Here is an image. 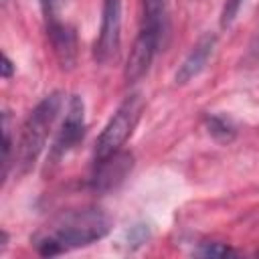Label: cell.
<instances>
[{
  "label": "cell",
  "instance_id": "1",
  "mask_svg": "<svg viewBox=\"0 0 259 259\" xmlns=\"http://www.w3.org/2000/svg\"><path fill=\"white\" fill-rule=\"evenodd\" d=\"M111 229V221L99 208H83L65 214V219L55 225L47 235H38L34 245L40 255L53 257L75 247L91 245L103 239Z\"/></svg>",
  "mask_w": 259,
  "mask_h": 259
},
{
  "label": "cell",
  "instance_id": "2",
  "mask_svg": "<svg viewBox=\"0 0 259 259\" xmlns=\"http://www.w3.org/2000/svg\"><path fill=\"white\" fill-rule=\"evenodd\" d=\"M61 107H63V93L55 91L47 95L42 101H38L36 107L24 119L20 138L16 144V154H14V166L18 174H26L34 166L38 154L47 144V138L51 134V127Z\"/></svg>",
  "mask_w": 259,
  "mask_h": 259
},
{
  "label": "cell",
  "instance_id": "3",
  "mask_svg": "<svg viewBox=\"0 0 259 259\" xmlns=\"http://www.w3.org/2000/svg\"><path fill=\"white\" fill-rule=\"evenodd\" d=\"M142 111H144V99L140 93H132L121 101V105L115 109V113L111 115V119L107 121V125L97 138L95 160L107 158L117 150H121V146L138 125Z\"/></svg>",
  "mask_w": 259,
  "mask_h": 259
},
{
  "label": "cell",
  "instance_id": "4",
  "mask_svg": "<svg viewBox=\"0 0 259 259\" xmlns=\"http://www.w3.org/2000/svg\"><path fill=\"white\" fill-rule=\"evenodd\" d=\"M121 47V0H103L101 26L93 47V59L99 65L115 61Z\"/></svg>",
  "mask_w": 259,
  "mask_h": 259
},
{
  "label": "cell",
  "instance_id": "5",
  "mask_svg": "<svg viewBox=\"0 0 259 259\" xmlns=\"http://www.w3.org/2000/svg\"><path fill=\"white\" fill-rule=\"evenodd\" d=\"M85 136V105L79 95H71L65 119L61 123V130L51 146V162H59L65 154H69Z\"/></svg>",
  "mask_w": 259,
  "mask_h": 259
},
{
  "label": "cell",
  "instance_id": "6",
  "mask_svg": "<svg viewBox=\"0 0 259 259\" xmlns=\"http://www.w3.org/2000/svg\"><path fill=\"white\" fill-rule=\"evenodd\" d=\"M134 168V156L130 152L117 150L115 154L95 160V170L91 176V188L97 192H109L117 188Z\"/></svg>",
  "mask_w": 259,
  "mask_h": 259
},
{
  "label": "cell",
  "instance_id": "7",
  "mask_svg": "<svg viewBox=\"0 0 259 259\" xmlns=\"http://www.w3.org/2000/svg\"><path fill=\"white\" fill-rule=\"evenodd\" d=\"M160 40H162L160 32H156L154 28L142 26V30H140V34H138V38H136V42L130 51V57L125 61L123 77H125L127 83H136L148 73V69L152 65V59H154V55L160 47Z\"/></svg>",
  "mask_w": 259,
  "mask_h": 259
},
{
  "label": "cell",
  "instance_id": "8",
  "mask_svg": "<svg viewBox=\"0 0 259 259\" xmlns=\"http://www.w3.org/2000/svg\"><path fill=\"white\" fill-rule=\"evenodd\" d=\"M49 38L55 51V57L61 69L71 71L77 63V34L75 28L69 24L59 22L57 18L49 20Z\"/></svg>",
  "mask_w": 259,
  "mask_h": 259
},
{
  "label": "cell",
  "instance_id": "9",
  "mask_svg": "<svg viewBox=\"0 0 259 259\" xmlns=\"http://www.w3.org/2000/svg\"><path fill=\"white\" fill-rule=\"evenodd\" d=\"M214 47H217V36L214 34H204L198 38V42L192 47V51L188 53V57L182 61V65L178 67L176 75H174V81L178 85H184L188 83L190 79H194L208 63V59L212 57L214 53Z\"/></svg>",
  "mask_w": 259,
  "mask_h": 259
},
{
  "label": "cell",
  "instance_id": "10",
  "mask_svg": "<svg viewBox=\"0 0 259 259\" xmlns=\"http://www.w3.org/2000/svg\"><path fill=\"white\" fill-rule=\"evenodd\" d=\"M144 26L154 28L160 36L168 30V8L166 0H144Z\"/></svg>",
  "mask_w": 259,
  "mask_h": 259
},
{
  "label": "cell",
  "instance_id": "11",
  "mask_svg": "<svg viewBox=\"0 0 259 259\" xmlns=\"http://www.w3.org/2000/svg\"><path fill=\"white\" fill-rule=\"evenodd\" d=\"M206 127H208V134L217 140V142H231L235 138V127L231 125L229 119L221 117V115H208L206 117Z\"/></svg>",
  "mask_w": 259,
  "mask_h": 259
},
{
  "label": "cell",
  "instance_id": "12",
  "mask_svg": "<svg viewBox=\"0 0 259 259\" xmlns=\"http://www.w3.org/2000/svg\"><path fill=\"white\" fill-rule=\"evenodd\" d=\"M196 255L200 257H229V255H237L235 249H231L227 243H202L198 249H196Z\"/></svg>",
  "mask_w": 259,
  "mask_h": 259
},
{
  "label": "cell",
  "instance_id": "13",
  "mask_svg": "<svg viewBox=\"0 0 259 259\" xmlns=\"http://www.w3.org/2000/svg\"><path fill=\"white\" fill-rule=\"evenodd\" d=\"M4 144H2V178H6L8 168H10V152H12V140H10V127H8V111H4Z\"/></svg>",
  "mask_w": 259,
  "mask_h": 259
},
{
  "label": "cell",
  "instance_id": "14",
  "mask_svg": "<svg viewBox=\"0 0 259 259\" xmlns=\"http://www.w3.org/2000/svg\"><path fill=\"white\" fill-rule=\"evenodd\" d=\"M243 0H227L225 6H223V12H221V26L227 28L233 24V20L237 18L239 14V8H241Z\"/></svg>",
  "mask_w": 259,
  "mask_h": 259
},
{
  "label": "cell",
  "instance_id": "15",
  "mask_svg": "<svg viewBox=\"0 0 259 259\" xmlns=\"http://www.w3.org/2000/svg\"><path fill=\"white\" fill-rule=\"evenodd\" d=\"M12 71H14L12 61L8 59V55H2V77L4 79H10L12 77Z\"/></svg>",
  "mask_w": 259,
  "mask_h": 259
}]
</instances>
